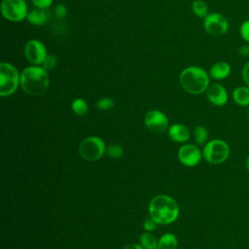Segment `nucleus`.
<instances>
[{
  "label": "nucleus",
  "mask_w": 249,
  "mask_h": 249,
  "mask_svg": "<svg viewBox=\"0 0 249 249\" xmlns=\"http://www.w3.org/2000/svg\"><path fill=\"white\" fill-rule=\"evenodd\" d=\"M123 249H144V248L142 247V245H139L136 243H130V244H127L126 246H124Z\"/></svg>",
  "instance_id": "nucleus-31"
},
{
  "label": "nucleus",
  "mask_w": 249,
  "mask_h": 249,
  "mask_svg": "<svg viewBox=\"0 0 249 249\" xmlns=\"http://www.w3.org/2000/svg\"><path fill=\"white\" fill-rule=\"evenodd\" d=\"M105 144L103 140L96 136H89L83 140L79 147L81 157L87 160H97L105 153Z\"/></svg>",
  "instance_id": "nucleus-6"
},
{
  "label": "nucleus",
  "mask_w": 249,
  "mask_h": 249,
  "mask_svg": "<svg viewBox=\"0 0 249 249\" xmlns=\"http://www.w3.org/2000/svg\"><path fill=\"white\" fill-rule=\"evenodd\" d=\"M114 100L112 98H109V97H104V98H101L97 101L96 105L99 109L101 110H108V109H111L113 106H114Z\"/></svg>",
  "instance_id": "nucleus-24"
},
{
  "label": "nucleus",
  "mask_w": 249,
  "mask_h": 249,
  "mask_svg": "<svg viewBox=\"0 0 249 249\" xmlns=\"http://www.w3.org/2000/svg\"><path fill=\"white\" fill-rule=\"evenodd\" d=\"M48 18H49V15L46 12V9H40V8H35L31 10L26 17V19L28 20V22L36 26H41L45 24Z\"/></svg>",
  "instance_id": "nucleus-16"
},
{
  "label": "nucleus",
  "mask_w": 249,
  "mask_h": 249,
  "mask_svg": "<svg viewBox=\"0 0 249 249\" xmlns=\"http://www.w3.org/2000/svg\"><path fill=\"white\" fill-rule=\"evenodd\" d=\"M179 81L183 89L190 94H200L209 87V75L198 66H189L183 69Z\"/></svg>",
  "instance_id": "nucleus-3"
},
{
  "label": "nucleus",
  "mask_w": 249,
  "mask_h": 249,
  "mask_svg": "<svg viewBox=\"0 0 249 249\" xmlns=\"http://www.w3.org/2000/svg\"><path fill=\"white\" fill-rule=\"evenodd\" d=\"M177 248V238L172 233L163 234L160 240L158 249H176Z\"/></svg>",
  "instance_id": "nucleus-17"
},
{
  "label": "nucleus",
  "mask_w": 249,
  "mask_h": 249,
  "mask_svg": "<svg viewBox=\"0 0 249 249\" xmlns=\"http://www.w3.org/2000/svg\"><path fill=\"white\" fill-rule=\"evenodd\" d=\"M201 152L193 144L183 145L178 151L179 160L186 166H196L201 160Z\"/></svg>",
  "instance_id": "nucleus-11"
},
{
  "label": "nucleus",
  "mask_w": 249,
  "mask_h": 249,
  "mask_svg": "<svg viewBox=\"0 0 249 249\" xmlns=\"http://www.w3.org/2000/svg\"><path fill=\"white\" fill-rule=\"evenodd\" d=\"M146 127L154 133H162L168 126V120L165 114L159 110H151L144 118Z\"/></svg>",
  "instance_id": "nucleus-10"
},
{
  "label": "nucleus",
  "mask_w": 249,
  "mask_h": 249,
  "mask_svg": "<svg viewBox=\"0 0 249 249\" xmlns=\"http://www.w3.org/2000/svg\"><path fill=\"white\" fill-rule=\"evenodd\" d=\"M24 54L32 65H42L47 56V50L42 42L33 39L26 43Z\"/></svg>",
  "instance_id": "nucleus-9"
},
{
  "label": "nucleus",
  "mask_w": 249,
  "mask_h": 249,
  "mask_svg": "<svg viewBox=\"0 0 249 249\" xmlns=\"http://www.w3.org/2000/svg\"><path fill=\"white\" fill-rule=\"evenodd\" d=\"M140 243L144 249H157L159 241L154 234L150 232H144L140 235Z\"/></svg>",
  "instance_id": "nucleus-18"
},
{
  "label": "nucleus",
  "mask_w": 249,
  "mask_h": 249,
  "mask_svg": "<svg viewBox=\"0 0 249 249\" xmlns=\"http://www.w3.org/2000/svg\"><path fill=\"white\" fill-rule=\"evenodd\" d=\"M106 153L109 157L113 158V159H119L123 156L124 154V151H123V148L118 145V144H112L110 145L107 150H106Z\"/></svg>",
  "instance_id": "nucleus-22"
},
{
  "label": "nucleus",
  "mask_w": 249,
  "mask_h": 249,
  "mask_svg": "<svg viewBox=\"0 0 249 249\" xmlns=\"http://www.w3.org/2000/svg\"><path fill=\"white\" fill-rule=\"evenodd\" d=\"M1 13L8 20L20 21L27 17V5L24 0H3Z\"/></svg>",
  "instance_id": "nucleus-7"
},
{
  "label": "nucleus",
  "mask_w": 249,
  "mask_h": 249,
  "mask_svg": "<svg viewBox=\"0 0 249 249\" xmlns=\"http://www.w3.org/2000/svg\"><path fill=\"white\" fill-rule=\"evenodd\" d=\"M50 85L49 75L40 65L26 67L20 74V87L30 95L38 96L46 92Z\"/></svg>",
  "instance_id": "nucleus-2"
},
{
  "label": "nucleus",
  "mask_w": 249,
  "mask_h": 249,
  "mask_svg": "<svg viewBox=\"0 0 249 249\" xmlns=\"http://www.w3.org/2000/svg\"><path fill=\"white\" fill-rule=\"evenodd\" d=\"M241 78L246 86L249 87V61L246 62L241 70Z\"/></svg>",
  "instance_id": "nucleus-28"
},
{
  "label": "nucleus",
  "mask_w": 249,
  "mask_h": 249,
  "mask_svg": "<svg viewBox=\"0 0 249 249\" xmlns=\"http://www.w3.org/2000/svg\"><path fill=\"white\" fill-rule=\"evenodd\" d=\"M149 214L157 224L167 225L177 219L179 207L172 197L159 195L151 199L149 204Z\"/></svg>",
  "instance_id": "nucleus-1"
},
{
  "label": "nucleus",
  "mask_w": 249,
  "mask_h": 249,
  "mask_svg": "<svg viewBox=\"0 0 249 249\" xmlns=\"http://www.w3.org/2000/svg\"><path fill=\"white\" fill-rule=\"evenodd\" d=\"M231 154L230 145L223 139H213L208 141L203 148L202 156L204 160L212 164L225 162Z\"/></svg>",
  "instance_id": "nucleus-5"
},
{
  "label": "nucleus",
  "mask_w": 249,
  "mask_h": 249,
  "mask_svg": "<svg viewBox=\"0 0 249 249\" xmlns=\"http://www.w3.org/2000/svg\"><path fill=\"white\" fill-rule=\"evenodd\" d=\"M20 85V75L18 69L9 62L0 64V95L2 97L13 94Z\"/></svg>",
  "instance_id": "nucleus-4"
},
{
  "label": "nucleus",
  "mask_w": 249,
  "mask_h": 249,
  "mask_svg": "<svg viewBox=\"0 0 249 249\" xmlns=\"http://www.w3.org/2000/svg\"><path fill=\"white\" fill-rule=\"evenodd\" d=\"M31 1L36 8H40V9H48L53 4V0H31Z\"/></svg>",
  "instance_id": "nucleus-27"
},
{
  "label": "nucleus",
  "mask_w": 249,
  "mask_h": 249,
  "mask_svg": "<svg viewBox=\"0 0 249 249\" xmlns=\"http://www.w3.org/2000/svg\"><path fill=\"white\" fill-rule=\"evenodd\" d=\"M247 117H248V119H249V107H248V110H247Z\"/></svg>",
  "instance_id": "nucleus-33"
},
{
  "label": "nucleus",
  "mask_w": 249,
  "mask_h": 249,
  "mask_svg": "<svg viewBox=\"0 0 249 249\" xmlns=\"http://www.w3.org/2000/svg\"><path fill=\"white\" fill-rule=\"evenodd\" d=\"M67 15V9L65 7V5L63 4H58L55 8H54V16L57 18H64Z\"/></svg>",
  "instance_id": "nucleus-26"
},
{
  "label": "nucleus",
  "mask_w": 249,
  "mask_h": 249,
  "mask_svg": "<svg viewBox=\"0 0 249 249\" xmlns=\"http://www.w3.org/2000/svg\"><path fill=\"white\" fill-rule=\"evenodd\" d=\"M239 33H240L241 38L245 42L249 43V19H246L241 23L240 28H239Z\"/></svg>",
  "instance_id": "nucleus-25"
},
{
  "label": "nucleus",
  "mask_w": 249,
  "mask_h": 249,
  "mask_svg": "<svg viewBox=\"0 0 249 249\" xmlns=\"http://www.w3.org/2000/svg\"><path fill=\"white\" fill-rule=\"evenodd\" d=\"M156 226H157V223H156L152 218L145 220V222H144V224H143V228H144L147 231H151L155 230Z\"/></svg>",
  "instance_id": "nucleus-29"
},
{
  "label": "nucleus",
  "mask_w": 249,
  "mask_h": 249,
  "mask_svg": "<svg viewBox=\"0 0 249 249\" xmlns=\"http://www.w3.org/2000/svg\"><path fill=\"white\" fill-rule=\"evenodd\" d=\"M168 136L175 142H186L190 138V130L184 124H175L168 128Z\"/></svg>",
  "instance_id": "nucleus-14"
},
{
  "label": "nucleus",
  "mask_w": 249,
  "mask_h": 249,
  "mask_svg": "<svg viewBox=\"0 0 249 249\" xmlns=\"http://www.w3.org/2000/svg\"><path fill=\"white\" fill-rule=\"evenodd\" d=\"M245 164H246V168H247V170H248V172H249V155H248V156H247V158H246Z\"/></svg>",
  "instance_id": "nucleus-32"
},
{
  "label": "nucleus",
  "mask_w": 249,
  "mask_h": 249,
  "mask_svg": "<svg viewBox=\"0 0 249 249\" xmlns=\"http://www.w3.org/2000/svg\"><path fill=\"white\" fill-rule=\"evenodd\" d=\"M238 53L241 56H249V45H242L238 49Z\"/></svg>",
  "instance_id": "nucleus-30"
},
{
  "label": "nucleus",
  "mask_w": 249,
  "mask_h": 249,
  "mask_svg": "<svg viewBox=\"0 0 249 249\" xmlns=\"http://www.w3.org/2000/svg\"><path fill=\"white\" fill-rule=\"evenodd\" d=\"M205 31L215 37L226 34L229 30V21L227 18L220 13H209L203 21Z\"/></svg>",
  "instance_id": "nucleus-8"
},
{
  "label": "nucleus",
  "mask_w": 249,
  "mask_h": 249,
  "mask_svg": "<svg viewBox=\"0 0 249 249\" xmlns=\"http://www.w3.org/2000/svg\"><path fill=\"white\" fill-rule=\"evenodd\" d=\"M192 10L194 14L198 18H205L208 13V7L206 3L202 0H195L192 4Z\"/></svg>",
  "instance_id": "nucleus-19"
},
{
  "label": "nucleus",
  "mask_w": 249,
  "mask_h": 249,
  "mask_svg": "<svg viewBox=\"0 0 249 249\" xmlns=\"http://www.w3.org/2000/svg\"><path fill=\"white\" fill-rule=\"evenodd\" d=\"M72 110L78 116H83L88 112V104L82 98H76L72 102Z\"/></svg>",
  "instance_id": "nucleus-21"
},
{
  "label": "nucleus",
  "mask_w": 249,
  "mask_h": 249,
  "mask_svg": "<svg viewBox=\"0 0 249 249\" xmlns=\"http://www.w3.org/2000/svg\"><path fill=\"white\" fill-rule=\"evenodd\" d=\"M232 100L240 107H249V87L239 86L232 90Z\"/></svg>",
  "instance_id": "nucleus-15"
},
{
  "label": "nucleus",
  "mask_w": 249,
  "mask_h": 249,
  "mask_svg": "<svg viewBox=\"0 0 249 249\" xmlns=\"http://www.w3.org/2000/svg\"><path fill=\"white\" fill-rule=\"evenodd\" d=\"M56 64H57V58H56V56L53 55V54H47V56H46L44 62L42 63V67H43L45 70L49 71V70L53 69V68L56 66Z\"/></svg>",
  "instance_id": "nucleus-23"
},
{
  "label": "nucleus",
  "mask_w": 249,
  "mask_h": 249,
  "mask_svg": "<svg viewBox=\"0 0 249 249\" xmlns=\"http://www.w3.org/2000/svg\"><path fill=\"white\" fill-rule=\"evenodd\" d=\"M231 71V68L228 62L218 61L211 66L209 70V75L214 80H224L230 76Z\"/></svg>",
  "instance_id": "nucleus-13"
},
{
  "label": "nucleus",
  "mask_w": 249,
  "mask_h": 249,
  "mask_svg": "<svg viewBox=\"0 0 249 249\" xmlns=\"http://www.w3.org/2000/svg\"><path fill=\"white\" fill-rule=\"evenodd\" d=\"M194 136H195V140H196V144H198V145L206 144L207 139H208V130L205 126L198 125L195 128Z\"/></svg>",
  "instance_id": "nucleus-20"
},
{
  "label": "nucleus",
  "mask_w": 249,
  "mask_h": 249,
  "mask_svg": "<svg viewBox=\"0 0 249 249\" xmlns=\"http://www.w3.org/2000/svg\"><path fill=\"white\" fill-rule=\"evenodd\" d=\"M206 97L214 106L222 107L227 104L229 100V94L227 89L221 84L215 83L208 87L206 89Z\"/></svg>",
  "instance_id": "nucleus-12"
}]
</instances>
